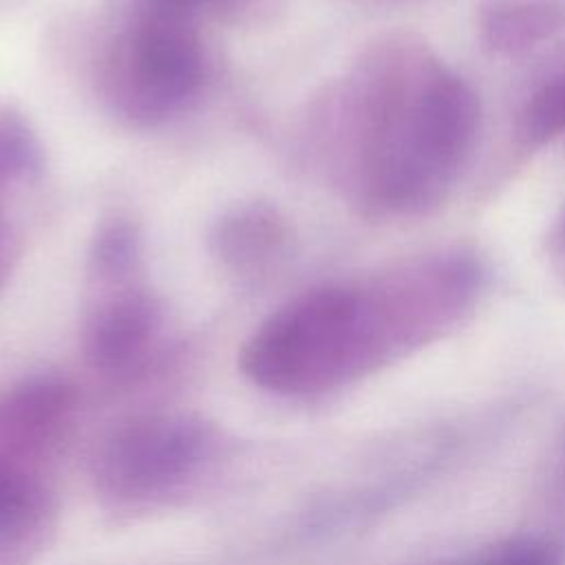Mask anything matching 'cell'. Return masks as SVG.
Masks as SVG:
<instances>
[{
    "mask_svg": "<svg viewBox=\"0 0 565 565\" xmlns=\"http://www.w3.org/2000/svg\"><path fill=\"white\" fill-rule=\"evenodd\" d=\"M477 124V97L459 75L422 44L391 40L316 99L305 150L369 214H415L452 185Z\"/></svg>",
    "mask_w": 565,
    "mask_h": 565,
    "instance_id": "cell-1",
    "label": "cell"
},
{
    "mask_svg": "<svg viewBox=\"0 0 565 565\" xmlns=\"http://www.w3.org/2000/svg\"><path fill=\"white\" fill-rule=\"evenodd\" d=\"M475 289V267L457 256L316 285L252 331L238 355L241 373L282 397L340 388L435 338L461 316Z\"/></svg>",
    "mask_w": 565,
    "mask_h": 565,
    "instance_id": "cell-2",
    "label": "cell"
},
{
    "mask_svg": "<svg viewBox=\"0 0 565 565\" xmlns=\"http://www.w3.org/2000/svg\"><path fill=\"white\" fill-rule=\"evenodd\" d=\"M75 413L77 393L60 377L0 393V565H35L55 534V477Z\"/></svg>",
    "mask_w": 565,
    "mask_h": 565,
    "instance_id": "cell-3",
    "label": "cell"
},
{
    "mask_svg": "<svg viewBox=\"0 0 565 565\" xmlns=\"http://www.w3.org/2000/svg\"><path fill=\"white\" fill-rule=\"evenodd\" d=\"M205 49L185 9L146 4L104 40L97 90L124 121L141 128L185 113L205 82Z\"/></svg>",
    "mask_w": 565,
    "mask_h": 565,
    "instance_id": "cell-4",
    "label": "cell"
},
{
    "mask_svg": "<svg viewBox=\"0 0 565 565\" xmlns=\"http://www.w3.org/2000/svg\"><path fill=\"white\" fill-rule=\"evenodd\" d=\"M223 439L207 419L159 411L115 424L95 446L90 483L113 514L154 512L190 494L221 459Z\"/></svg>",
    "mask_w": 565,
    "mask_h": 565,
    "instance_id": "cell-5",
    "label": "cell"
},
{
    "mask_svg": "<svg viewBox=\"0 0 565 565\" xmlns=\"http://www.w3.org/2000/svg\"><path fill=\"white\" fill-rule=\"evenodd\" d=\"M161 327L137 225L126 216L106 218L84 269L79 347L86 364L106 380H128L154 355Z\"/></svg>",
    "mask_w": 565,
    "mask_h": 565,
    "instance_id": "cell-6",
    "label": "cell"
},
{
    "mask_svg": "<svg viewBox=\"0 0 565 565\" xmlns=\"http://www.w3.org/2000/svg\"><path fill=\"white\" fill-rule=\"evenodd\" d=\"M42 174V146L29 121L13 108H0V287L7 282L22 243L20 203Z\"/></svg>",
    "mask_w": 565,
    "mask_h": 565,
    "instance_id": "cell-7",
    "label": "cell"
},
{
    "mask_svg": "<svg viewBox=\"0 0 565 565\" xmlns=\"http://www.w3.org/2000/svg\"><path fill=\"white\" fill-rule=\"evenodd\" d=\"M289 230L267 203H243L225 212L212 232L221 263L241 276H260L282 260Z\"/></svg>",
    "mask_w": 565,
    "mask_h": 565,
    "instance_id": "cell-8",
    "label": "cell"
},
{
    "mask_svg": "<svg viewBox=\"0 0 565 565\" xmlns=\"http://www.w3.org/2000/svg\"><path fill=\"white\" fill-rule=\"evenodd\" d=\"M561 9L550 0H497L481 20L483 40L501 53H519L550 38Z\"/></svg>",
    "mask_w": 565,
    "mask_h": 565,
    "instance_id": "cell-9",
    "label": "cell"
},
{
    "mask_svg": "<svg viewBox=\"0 0 565 565\" xmlns=\"http://www.w3.org/2000/svg\"><path fill=\"white\" fill-rule=\"evenodd\" d=\"M523 132L534 141L565 135V73L545 82L523 110Z\"/></svg>",
    "mask_w": 565,
    "mask_h": 565,
    "instance_id": "cell-10",
    "label": "cell"
},
{
    "mask_svg": "<svg viewBox=\"0 0 565 565\" xmlns=\"http://www.w3.org/2000/svg\"><path fill=\"white\" fill-rule=\"evenodd\" d=\"M159 4H170L177 9H185L192 4H203L214 9L216 13L230 15V18H245V15H254L256 11L267 9L269 0H152Z\"/></svg>",
    "mask_w": 565,
    "mask_h": 565,
    "instance_id": "cell-11",
    "label": "cell"
},
{
    "mask_svg": "<svg viewBox=\"0 0 565 565\" xmlns=\"http://www.w3.org/2000/svg\"><path fill=\"white\" fill-rule=\"evenodd\" d=\"M556 252L565 260V218L561 221V227H558V234H556Z\"/></svg>",
    "mask_w": 565,
    "mask_h": 565,
    "instance_id": "cell-12",
    "label": "cell"
},
{
    "mask_svg": "<svg viewBox=\"0 0 565 565\" xmlns=\"http://www.w3.org/2000/svg\"><path fill=\"white\" fill-rule=\"evenodd\" d=\"M556 497H558V501H561V503H565V463H563V468H561V472H558V488H556Z\"/></svg>",
    "mask_w": 565,
    "mask_h": 565,
    "instance_id": "cell-13",
    "label": "cell"
}]
</instances>
